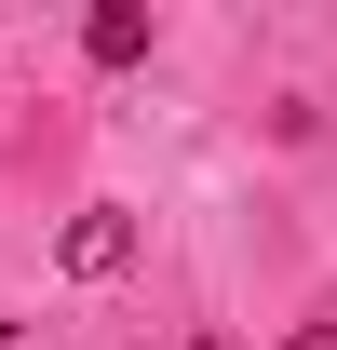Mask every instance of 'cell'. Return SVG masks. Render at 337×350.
Listing matches in <instances>:
<instances>
[{"label": "cell", "mask_w": 337, "mask_h": 350, "mask_svg": "<svg viewBox=\"0 0 337 350\" xmlns=\"http://www.w3.org/2000/svg\"><path fill=\"white\" fill-rule=\"evenodd\" d=\"M54 256L82 269V283H108V269H135V216H122V202H95V216H68V243H54Z\"/></svg>", "instance_id": "6da1fadb"}, {"label": "cell", "mask_w": 337, "mask_h": 350, "mask_svg": "<svg viewBox=\"0 0 337 350\" xmlns=\"http://www.w3.org/2000/svg\"><path fill=\"white\" fill-rule=\"evenodd\" d=\"M82 54H95V68H135V54H149V14H135V0H95V14H82Z\"/></svg>", "instance_id": "7a4b0ae2"}, {"label": "cell", "mask_w": 337, "mask_h": 350, "mask_svg": "<svg viewBox=\"0 0 337 350\" xmlns=\"http://www.w3.org/2000/svg\"><path fill=\"white\" fill-rule=\"evenodd\" d=\"M284 350H337V310H310V323H297V337Z\"/></svg>", "instance_id": "3957f363"}]
</instances>
